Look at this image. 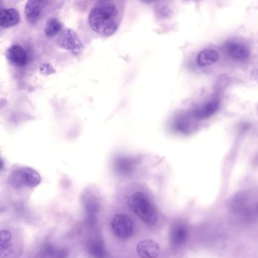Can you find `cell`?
<instances>
[{
	"mask_svg": "<svg viewBox=\"0 0 258 258\" xmlns=\"http://www.w3.org/2000/svg\"><path fill=\"white\" fill-rule=\"evenodd\" d=\"M125 2L101 0L92 7L88 16L90 28L101 37H110L120 28L124 15Z\"/></svg>",
	"mask_w": 258,
	"mask_h": 258,
	"instance_id": "6da1fadb",
	"label": "cell"
},
{
	"mask_svg": "<svg viewBox=\"0 0 258 258\" xmlns=\"http://www.w3.org/2000/svg\"><path fill=\"white\" fill-rule=\"evenodd\" d=\"M128 204L132 211L145 223L153 226L157 223L158 214L156 210L147 195L140 191L134 193L130 197Z\"/></svg>",
	"mask_w": 258,
	"mask_h": 258,
	"instance_id": "7a4b0ae2",
	"label": "cell"
},
{
	"mask_svg": "<svg viewBox=\"0 0 258 258\" xmlns=\"http://www.w3.org/2000/svg\"><path fill=\"white\" fill-rule=\"evenodd\" d=\"M10 180L14 186L20 187L25 185L30 188H34L41 182V176L34 169L23 167L12 173Z\"/></svg>",
	"mask_w": 258,
	"mask_h": 258,
	"instance_id": "3957f363",
	"label": "cell"
},
{
	"mask_svg": "<svg viewBox=\"0 0 258 258\" xmlns=\"http://www.w3.org/2000/svg\"><path fill=\"white\" fill-rule=\"evenodd\" d=\"M111 227L114 235L121 239L131 236L134 229L132 220L125 214H117L111 222Z\"/></svg>",
	"mask_w": 258,
	"mask_h": 258,
	"instance_id": "277c9868",
	"label": "cell"
},
{
	"mask_svg": "<svg viewBox=\"0 0 258 258\" xmlns=\"http://www.w3.org/2000/svg\"><path fill=\"white\" fill-rule=\"evenodd\" d=\"M57 43L61 47L69 49L74 53H80L82 50L83 46L81 40L75 31L66 30L59 34Z\"/></svg>",
	"mask_w": 258,
	"mask_h": 258,
	"instance_id": "5b68a950",
	"label": "cell"
},
{
	"mask_svg": "<svg viewBox=\"0 0 258 258\" xmlns=\"http://www.w3.org/2000/svg\"><path fill=\"white\" fill-rule=\"evenodd\" d=\"M46 1L30 0L25 7V15L30 25H37L46 10Z\"/></svg>",
	"mask_w": 258,
	"mask_h": 258,
	"instance_id": "8992f818",
	"label": "cell"
},
{
	"mask_svg": "<svg viewBox=\"0 0 258 258\" xmlns=\"http://www.w3.org/2000/svg\"><path fill=\"white\" fill-rule=\"evenodd\" d=\"M137 251L141 258H157L161 253L159 244L152 239L143 240L138 243Z\"/></svg>",
	"mask_w": 258,
	"mask_h": 258,
	"instance_id": "52a82bcc",
	"label": "cell"
},
{
	"mask_svg": "<svg viewBox=\"0 0 258 258\" xmlns=\"http://www.w3.org/2000/svg\"><path fill=\"white\" fill-rule=\"evenodd\" d=\"M9 61L16 67H23L28 62V54L20 45H13L7 52Z\"/></svg>",
	"mask_w": 258,
	"mask_h": 258,
	"instance_id": "ba28073f",
	"label": "cell"
},
{
	"mask_svg": "<svg viewBox=\"0 0 258 258\" xmlns=\"http://www.w3.org/2000/svg\"><path fill=\"white\" fill-rule=\"evenodd\" d=\"M226 51L229 56L235 60H245L250 55L248 48L238 42H228L226 45Z\"/></svg>",
	"mask_w": 258,
	"mask_h": 258,
	"instance_id": "9c48e42d",
	"label": "cell"
},
{
	"mask_svg": "<svg viewBox=\"0 0 258 258\" xmlns=\"http://www.w3.org/2000/svg\"><path fill=\"white\" fill-rule=\"evenodd\" d=\"M20 21V13L16 9H5L0 13V25L2 28H10L16 26Z\"/></svg>",
	"mask_w": 258,
	"mask_h": 258,
	"instance_id": "30bf717a",
	"label": "cell"
},
{
	"mask_svg": "<svg viewBox=\"0 0 258 258\" xmlns=\"http://www.w3.org/2000/svg\"><path fill=\"white\" fill-rule=\"evenodd\" d=\"M220 58L218 52L215 49H206L198 55L197 62L200 67H208L217 63Z\"/></svg>",
	"mask_w": 258,
	"mask_h": 258,
	"instance_id": "8fae6325",
	"label": "cell"
},
{
	"mask_svg": "<svg viewBox=\"0 0 258 258\" xmlns=\"http://www.w3.org/2000/svg\"><path fill=\"white\" fill-rule=\"evenodd\" d=\"M220 108V102L213 100L194 111V116L199 119H207L215 114Z\"/></svg>",
	"mask_w": 258,
	"mask_h": 258,
	"instance_id": "7c38bea8",
	"label": "cell"
},
{
	"mask_svg": "<svg viewBox=\"0 0 258 258\" xmlns=\"http://www.w3.org/2000/svg\"><path fill=\"white\" fill-rule=\"evenodd\" d=\"M188 229L183 224H177L172 229L170 237H171L172 244L176 247L185 244L188 238Z\"/></svg>",
	"mask_w": 258,
	"mask_h": 258,
	"instance_id": "4fadbf2b",
	"label": "cell"
},
{
	"mask_svg": "<svg viewBox=\"0 0 258 258\" xmlns=\"http://www.w3.org/2000/svg\"><path fill=\"white\" fill-rule=\"evenodd\" d=\"M62 25L57 18H51L46 22L45 25L44 32L46 37H53L61 34Z\"/></svg>",
	"mask_w": 258,
	"mask_h": 258,
	"instance_id": "5bb4252c",
	"label": "cell"
},
{
	"mask_svg": "<svg viewBox=\"0 0 258 258\" xmlns=\"http://www.w3.org/2000/svg\"><path fill=\"white\" fill-rule=\"evenodd\" d=\"M89 250L94 258H109V253L106 251L103 244L100 241H93L89 245Z\"/></svg>",
	"mask_w": 258,
	"mask_h": 258,
	"instance_id": "9a60e30c",
	"label": "cell"
},
{
	"mask_svg": "<svg viewBox=\"0 0 258 258\" xmlns=\"http://www.w3.org/2000/svg\"><path fill=\"white\" fill-rule=\"evenodd\" d=\"M246 203H247V198L245 197V196L242 194H238L232 200V207L234 211L239 212V211H244Z\"/></svg>",
	"mask_w": 258,
	"mask_h": 258,
	"instance_id": "2e32d148",
	"label": "cell"
},
{
	"mask_svg": "<svg viewBox=\"0 0 258 258\" xmlns=\"http://www.w3.org/2000/svg\"><path fill=\"white\" fill-rule=\"evenodd\" d=\"M11 234L8 231L4 230L1 232L0 234V247L2 250L7 249L10 245V241H11Z\"/></svg>",
	"mask_w": 258,
	"mask_h": 258,
	"instance_id": "e0dca14e",
	"label": "cell"
},
{
	"mask_svg": "<svg viewBox=\"0 0 258 258\" xmlns=\"http://www.w3.org/2000/svg\"><path fill=\"white\" fill-rule=\"evenodd\" d=\"M256 78H257V81H258V68H257V69H256Z\"/></svg>",
	"mask_w": 258,
	"mask_h": 258,
	"instance_id": "ac0fdd59",
	"label": "cell"
},
{
	"mask_svg": "<svg viewBox=\"0 0 258 258\" xmlns=\"http://www.w3.org/2000/svg\"><path fill=\"white\" fill-rule=\"evenodd\" d=\"M256 211H258V202H257V204H256Z\"/></svg>",
	"mask_w": 258,
	"mask_h": 258,
	"instance_id": "d6986e66",
	"label": "cell"
}]
</instances>
